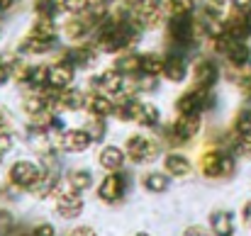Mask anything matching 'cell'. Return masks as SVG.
Listing matches in <instances>:
<instances>
[{"label":"cell","mask_w":251,"mask_h":236,"mask_svg":"<svg viewBox=\"0 0 251 236\" xmlns=\"http://www.w3.org/2000/svg\"><path fill=\"white\" fill-rule=\"evenodd\" d=\"M200 168L207 178H229L234 173V158L229 156L227 151H207L202 161H200Z\"/></svg>","instance_id":"cell-1"},{"label":"cell","mask_w":251,"mask_h":236,"mask_svg":"<svg viewBox=\"0 0 251 236\" xmlns=\"http://www.w3.org/2000/svg\"><path fill=\"white\" fill-rule=\"evenodd\" d=\"M125 151L134 163H149V161H154L159 156V146L147 137H129Z\"/></svg>","instance_id":"cell-2"},{"label":"cell","mask_w":251,"mask_h":236,"mask_svg":"<svg viewBox=\"0 0 251 236\" xmlns=\"http://www.w3.org/2000/svg\"><path fill=\"white\" fill-rule=\"evenodd\" d=\"M39 175H42V170L32 163V161H17V163H12V168H10V180L17 185V188H32L37 180H39Z\"/></svg>","instance_id":"cell-3"},{"label":"cell","mask_w":251,"mask_h":236,"mask_svg":"<svg viewBox=\"0 0 251 236\" xmlns=\"http://www.w3.org/2000/svg\"><path fill=\"white\" fill-rule=\"evenodd\" d=\"M161 20V7L159 2L154 0H139V5L134 7V15H132V24L139 29V27H154L159 24Z\"/></svg>","instance_id":"cell-4"},{"label":"cell","mask_w":251,"mask_h":236,"mask_svg":"<svg viewBox=\"0 0 251 236\" xmlns=\"http://www.w3.org/2000/svg\"><path fill=\"white\" fill-rule=\"evenodd\" d=\"M56 212H59L61 217H66V219L78 217V214L83 212V197L78 195V190L69 188V190L59 192V197H56Z\"/></svg>","instance_id":"cell-5"},{"label":"cell","mask_w":251,"mask_h":236,"mask_svg":"<svg viewBox=\"0 0 251 236\" xmlns=\"http://www.w3.org/2000/svg\"><path fill=\"white\" fill-rule=\"evenodd\" d=\"M168 34H171V39L188 44L195 34V22L190 20V15H173L168 22Z\"/></svg>","instance_id":"cell-6"},{"label":"cell","mask_w":251,"mask_h":236,"mask_svg":"<svg viewBox=\"0 0 251 236\" xmlns=\"http://www.w3.org/2000/svg\"><path fill=\"white\" fill-rule=\"evenodd\" d=\"M93 85L102 93V95H117L125 88V76L115 69V71H102L98 78H93Z\"/></svg>","instance_id":"cell-7"},{"label":"cell","mask_w":251,"mask_h":236,"mask_svg":"<svg viewBox=\"0 0 251 236\" xmlns=\"http://www.w3.org/2000/svg\"><path fill=\"white\" fill-rule=\"evenodd\" d=\"M93 144V137L88 129H69L64 137H61V146L71 154H81L88 146Z\"/></svg>","instance_id":"cell-8"},{"label":"cell","mask_w":251,"mask_h":236,"mask_svg":"<svg viewBox=\"0 0 251 236\" xmlns=\"http://www.w3.org/2000/svg\"><path fill=\"white\" fill-rule=\"evenodd\" d=\"M122 192H125V180L117 173H110L98 188V197L105 202H117L122 197Z\"/></svg>","instance_id":"cell-9"},{"label":"cell","mask_w":251,"mask_h":236,"mask_svg":"<svg viewBox=\"0 0 251 236\" xmlns=\"http://www.w3.org/2000/svg\"><path fill=\"white\" fill-rule=\"evenodd\" d=\"M210 229L215 236H234V217L227 210H217L210 214Z\"/></svg>","instance_id":"cell-10"},{"label":"cell","mask_w":251,"mask_h":236,"mask_svg":"<svg viewBox=\"0 0 251 236\" xmlns=\"http://www.w3.org/2000/svg\"><path fill=\"white\" fill-rule=\"evenodd\" d=\"M225 56H227V61L234 64V66H239V64H249L251 61V49H249V44H247L244 39H232V37H229L227 49H225Z\"/></svg>","instance_id":"cell-11"},{"label":"cell","mask_w":251,"mask_h":236,"mask_svg":"<svg viewBox=\"0 0 251 236\" xmlns=\"http://www.w3.org/2000/svg\"><path fill=\"white\" fill-rule=\"evenodd\" d=\"M193 76H195V83H198L200 90H207L217 80V66L212 61H198L195 69H193Z\"/></svg>","instance_id":"cell-12"},{"label":"cell","mask_w":251,"mask_h":236,"mask_svg":"<svg viewBox=\"0 0 251 236\" xmlns=\"http://www.w3.org/2000/svg\"><path fill=\"white\" fill-rule=\"evenodd\" d=\"M205 90H188L178 102H176V107H178V112L180 115H195V112H200V107L205 105Z\"/></svg>","instance_id":"cell-13"},{"label":"cell","mask_w":251,"mask_h":236,"mask_svg":"<svg viewBox=\"0 0 251 236\" xmlns=\"http://www.w3.org/2000/svg\"><path fill=\"white\" fill-rule=\"evenodd\" d=\"M200 124H202V119H200L198 112L195 115H180L176 127H173V132H176L178 139H190V137H195L200 132Z\"/></svg>","instance_id":"cell-14"},{"label":"cell","mask_w":251,"mask_h":236,"mask_svg":"<svg viewBox=\"0 0 251 236\" xmlns=\"http://www.w3.org/2000/svg\"><path fill=\"white\" fill-rule=\"evenodd\" d=\"M71 83H74V64L61 61V64L51 66V78H49V85H51V88L66 90Z\"/></svg>","instance_id":"cell-15"},{"label":"cell","mask_w":251,"mask_h":236,"mask_svg":"<svg viewBox=\"0 0 251 236\" xmlns=\"http://www.w3.org/2000/svg\"><path fill=\"white\" fill-rule=\"evenodd\" d=\"M85 107H88V112H90V115H95V117H100V119L115 112V105H112V102H110V97H107V95H102V93H93V95L85 100Z\"/></svg>","instance_id":"cell-16"},{"label":"cell","mask_w":251,"mask_h":236,"mask_svg":"<svg viewBox=\"0 0 251 236\" xmlns=\"http://www.w3.org/2000/svg\"><path fill=\"white\" fill-rule=\"evenodd\" d=\"M32 37H39V39H47V42H54L56 39V24L49 15H37L34 24H32Z\"/></svg>","instance_id":"cell-17"},{"label":"cell","mask_w":251,"mask_h":236,"mask_svg":"<svg viewBox=\"0 0 251 236\" xmlns=\"http://www.w3.org/2000/svg\"><path fill=\"white\" fill-rule=\"evenodd\" d=\"M100 165L102 168H107V170H117V168H122V163H125V151L122 149H117V146H105L102 151H100Z\"/></svg>","instance_id":"cell-18"},{"label":"cell","mask_w":251,"mask_h":236,"mask_svg":"<svg viewBox=\"0 0 251 236\" xmlns=\"http://www.w3.org/2000/svg\"><path fill=\"white\" fill-rule=\"evenodd\" d=\"M164 168H166L168 175H176V178H183L190 173V161L180 154H168L164 161Z\"/></svg>","instance_id":"cell-19"},{"label":"cell","mask_w":251,"mask_h":236,"mask_svg":"<svg viewBox=\"0 0 251 236\" xmlns=\"http://www.w3.org/2000/svg\"><path fill=\"white\" fill-rule=\"evenodd\" d=\"M56 173H49V170H44L42 175H39V180L29 188V192L32 195H37V197H47V195H51L54 190H56Z\"/></svg>","instance_id":"cell-20"},{"label":"cell","mask_w":251,"mask_h":236,"mask_svg":"<svg viewBox=\"0 0 251 236\" xmlns=\"http://www.w3.org/2000/svg\"><path fill=\"white\" fill-rule=\"evenodd\" d=\"M98 61V54H95V49H90V47H76V49H71L69 51V64H74V66H93Z\"/></svg>","instance_id":"cell-21"},{"label":"cell","mask_w":251,"mask_h":236,"mask_svg":"<svg viewBox=\"0 0 251 236\" xmlns=\"http://www.w3.org/2000/svg\"><path fill=\"white\" fill-rule=\"evenodd\" d=\"M49 100H47V95L44 93H32V95H27L25 97V110L29 112V115H47V110H49Z\"/></svg>","instance_id":"cell-22"},{"label":"cell","mask_w":251,"mask_h":236,"mask_svg":"<svg viewBox=\"0 0 251 236\" xmlns=\"http://www.w3.org/2000/svg\"><path fill=\"white\" fill-rule=\"evenodd\" d=\"M227 78L232 80V83H237V85H242V88H247V85L251 83V61L249 64H239V66L229 64V69H227Z\"/></svg>","instance_id":"cell-23"},{"label":"cell","mask_w":251,"mask_h":236,"mask_svg":"<svg viewBox=\"0 0 251 236\" xmlns=\"http://www.w3.org/2000/svg\"><path fill=\"white\" fill-rule=\"evenodd\" d=\"M85 100H88V97H85L81 90H76V88H66V90H61L59 105L66 107V110H78V107H83Z\"/></svg>","instance_id":"cell-24"},{"label":"cell","mask_w":251,"mask_h":236,"mask_svg":"<svg viewBox=\"0 0 251 236\" xmlns=\"http://www.w3.org/2000/svg\"><path fill=\"white\" fill-rule=\"evenodd\" d=\"M164 69H166V61L159 54H144L142 56V73L159 76V73H164Z\"/></svg>","instance_id":"cell-25"},{"label":"cell","mask_w":251,"mask_h":236,"mask_svg":"<svg viewBox=\"0 0 251 236\" xmlns=\"http://www.w3.org/2000/svg\"><path fill=\"white\" fill-rule=\"evenodd\" d=\"M159 110H156V105H149V102H142V107H139V112H137V122L142 124V127H156L159 124Z\"/></svg>","instance_id":"cell-26"},{"label":"cell","mask_w":251,"mask_h":236,"mask_svg":"<svg viewBox=\"0 0 251 236\" xmlns=\"http://www.w3.org/2000/svg\"><path fill=\"white\" fill-rule=\"evenodd\" d=\"M164 76H166L168 80H173V83H180V80L185 78V64H183V59H178V56H171V59H166Z\"/></svg>","instance_id":"cell-27"},{"label":"cell","mask_w":251,"mask_h":236,"mask_svg":"<svg viewBox=\"0 0 251 236\" xmlns=\"http://www.w3.org/2000/svg\"><path fill=\"white\" fill-rule=\"evenodd\" d=\"M117 71L125 76V73H137V71H142V56H137V54H125L122 59H117Z\"/></svg>","instance_id":"cell-28"},{"label":"cell","mask_w":251,"mask_h":236,"mask_svg":"<svg viewBox=\"0 0 251 236\" xmlns=\"http://www.w3.org/2000/svg\"><path fill=\"white\" fill-rule=\"evenodd\" d=\"M139 107H142V102H137V100H132V97H127V100H122L117 107H115V115L120 117V119H137V112H139Z\"/></svg>","instance_id":"cell-29"},{"label":"cell","mask_w":251,"mask_h":236,"mask_svg":"<svg viewBox=\"0 0 251 236\" xmlns=\"http://www.w3.org/2000/svg\"><path fill=\"white\" fill-rule=\"evenodd\" d=\"M64 7H66V0H34L37 15H49V17H54V15L61 12Z\"/></svg>","instance_id":"cell-30"},{"label":"cell","mask_w":251,"mask_h":236,"mask_svg":"<svg viewBox=\"0 0 251 236\" xmlns=\"http://www.w3.org/2000/svg\"><path fill=\"white\" fill-rule=\"evenodd\" d=\"M54 42H47V39H39V37H27L20 47H22V51H27V54H44V51H49V47H51Z\"/></svg>","instance_id":"cell-31"},{"label":"cell","mask_w":251,"mask_h":236,"mask_svg":"<svg viewBox=\"0 0 251 236\" xmlns=\"http://www.w3.org/2000/svg\"><path fill=\"white\" fill-rule=\"evenodd\" d=\"M144 188L151 190V192H164L168 188V178L164 173H149V175L144 178Z\"/></svg>","instance_id":"cell-32"},{"label":"cell","mask_w":251,"mask_h":236,"mask_svg":"<svg viewBox=\"0 0 251 236\" xmlns=\"http://www.w3.org/2000/svg\"><path fill=\"white\" fill-rule=\"evenodd\" d=\"M234 132L237 134H251V107H244L234 117Z\"/></svg>","instance_id":"cell-33"},{"label":"cell","mask_w":251,"mask_h":236,"mask_svg":"<svg viewBox=\"0 0 251 236\" xmlns=\"http://www.w3.org/2000/svg\"><path fill=\"white\" fill-rule=\"evenodd\" d=\"M88 27H90V22L88 20H71L69 24H66V34L71 37V39H83L85 34H88Z\"/></svg>","instance_id":"cell-34"},{"label":"cell","mask_w":251,"mask_h":236,"mask_svg":"<svg viewBox=\"0 0 251 236\" xmlns=\"http://www.w3.org/2000/svg\"><path fill=\"white\" fill-rule=\"evenodd\" d=\"M69 183H71L74 190H88L90 183H93V175H90L88 170H74V173L69 175Z\"/></svg>","instance_id":"cell-35"},{"label":"cell","mask_w":251,"mask_h":236,"mask_svg":"<svg viewBox=\"0 0 251 236\" xmlns=\"http://www.w3.org/2000/svg\"><path fill=\"white\" fill-rule=\"evenodd\" d=\"M49 78H51V69H47V66H34L29 83H32L34 88H44V85H49Z\"/></svg>","instance_id":"cell-36"},{"label":"cell","mask_w":251,"mask_h":236,"mask_svg":"<svg viewBox=\"0 0 251 236\" xmlns=\"http://www.w3.org/2000/svg\"><path fill=\"white\" fill-rule=\"evenodd\" d=\"M171 15H190L193 12V0H168Z\"/></svg>","instance_id":"cell-37"},{"label":"cell","mask_w":251,"mask_h":236,"mask_svg":"<svg viewBox=\"0 0 251 236\" xmlns=\"http://www.w3.org/2000/svg\"><path fill=\"white\" fill-rule=\"evenodd\" d=\"M234 149H237V154H239V156L251 158V134H237Z\"/></svg>","instance_id":"cell-38"},{"label":"cell","mask_w":251,"mask_h":236,"mask_svg":"<svg viewBox=\"0 0 251 236\" xmlns=\"http://www.w3.org/2000/svg\"><path fill=\"white\" fill-rule=\"evenodd\" d=\"M10 149H12V137L5 134V132H0V154H7Z\"/></svg>","instance_id":"cell-39"},{"label":"cell","mask_w":251,"mask_h":236,"mask_svg":"<svg viewBox=\"0 0 251 236\" xmlns=\"http://www.w3.org/2000/svg\"><path fill=\"white\" fill-rule=\"evenodd\" d=\"M88 7V0H66V10H74V12H81Z\"/></svg>","instance_id":"cell-40"},{"label":"cell","mask_w":251,"mask_h":236,"mask_svg":"<svg viewBox=\"0 0 251 236\" xmlns=\"http://www.w3.org/2000/svg\"><path fill=\"white\" fill-rule=\"evenodd\" d=\"M10 224H12V217H10L5 210H0V234H5V232L10 229Z\"/></svg>","instance_id":"cell-41"},{"label":"cell","mask_w":251,"mask_h":236,"mask_svg":"<svg viewBox=\"0 0 251 236\" xmlns=\"http://www.w3.org/2000/svg\"><path fill=\"white\" fill-rule=\"evenodd\" d=\"M88 132H90V137H93V139H102V137H105V124L95 122V124H93Z\"/></svg>","instance_id":"cell-42"},{"label":"cell","mask_w":251,"mask_h":236,"mask_svg":"<svg viewBox=\"0 0 251 236\" xmlns=\"http://www.w3.org/2000/svg\"><path fill=\"white\" fill-rule=\"evenodd\" d=\"M32 236H54V227L51 224H39Z\"/></svg>","instance_id":"cell-43"},{"label":"cell","mask_w":251,"mask_h":236,"mask_svg":"<svg viewBox=\"0 0 251 236\" xmlns=\"http://www.w3.org/2000/svg\"><path fill=\"white\" fill-rule=\"evenodd\" d=\"M232 5H234L237 12H249L251 10V0H232Z\"/></svg>","instance_id":"cell-44"},{"label":"cell","mask_w":251,"mask_h":236,"mask_svg":"<svg viewBox=\"0 0 251 236\" xmlns=\"http://www.w3.org/2000/svg\"><path fill=\"white\" fill-rule=\"evenodd\" d=\"M183 236H210L202 227H188L185 232H183Z\"/></svg>","instance_id":"cell-45"},{"label":"cell","mask_w":251,"mask_h":236,"mask_svg":"<svg viewBox=\"0 0 251 236\" xmlns=\"http://www.w3.org/2000/svg\"><path fill=\"white\" fill-rule=\"evenodd\" d=\"M69 236H95V232H93L90 227H76Z\"/></svg>","instance_id":"cell-46"},{"label":"cell","mask_w":251,"mask_h":236,"mask_svg":"<svg viewBox=\"0 0 251 236\" xmlns=\"http://www.w3.org/2000/svg\"><path fill=\"white\" fill-rule=\"evenodd\" d=\"M242 217H244V224L251 229V200L244 205V210H242Z\"/></svg>","instance_id":"cell-47"},{"label":"cell","mask_w":251,"mask_h":236,"mask_svg":"<svg viewBox=\"0 0 251 236\" xmlns=\"http://www.w3.org/2000/svg\"><path fill=\"white\" fill-rule=\"evenodd\" d=\"M10 73H12V71H10V66H5V64H0V85H2L5 80L10 78Z\"/></svg>","instance_id":"cell-48"},{"label":"cell","mask_w":251,"mask_h":236,"mask_svg":"<svg viewBox=\"0 0 251 236\" xmlns=\"http://www.w3.org/2000/svg\"><path fill=\"white\" fill-rule=\"evenodd\" d=\"M244 20H247V29H249V34H251V10L244 12Z\"/></svg>","instance_id":"cell-49"},{"label":"cell","mask_w":251,"mask_h":236,"mask_svg":"<svg viewBox=\"0 0 251 236\" xmlns=\"http://www.w3.org/2000/svg\"><path fill=\"white\" fill-rule=\"evenodd\" d=\"M12 2H15V0H0V10H7Z\"/></svg>","instance_id":"cell-50"},{"label":"cell","mask_w":251,"mask_h":236,"mask_svg":"<svg viewBox=\"0 0 251 236\" xmlns=\"http://www.w3.org/2000/svg\"><path fill=\"white\" fill-rule=\"evenodd\" d=\"M247 95H249V100H251V83L247 85Z\"/></svg>","instance_id":"cell-51"},{"label":"cell","mask_w":251,"mask_h":236,"mask_svg":"<svg viewBox=\"0 0 251 236\" xmlns=\"http://www.w3.org/2000/svg\"><path fill=\"white\" fill-rule=\"evenodd\" d=\"M134 236H149V234H147V232H137Z\"/></svg>","instance_id":"cell-52"},{"label":"cell","mask_w":251,"mask_h":236,"mask_svg":"<svg viewBox=\"0 0 251 236\" xmlns=\"http://www.w3.org/2000/svg\"><path fill=\"white\" fill-rule=\"evenodd\" d=\"M100 2H102V5H105V2H115V0H100Z\"/></svg>","instance_id":"cell-53"},{"label":"cell","mask_w":251,"mask_h":236,"mask_svg":"<svg viewBox=\"0 0 251 236\" xmlns=\"http://www.w3.org/2000/svg\"><path fill=\"white\" fill-rule=\"evenodd\" d=\"M0 127H2V117H0Z\"/></svg>","instance_id":"cell-54"},{"label":"cell","mask_w":251,"mask_h":236,"mask_svg":"<svg viewBox=\"0 0 251 236\" xmlns=\"http://www.w3.org/2000/svg\"><path fill=\"white\" fill-rule=\"evenodd\" d=\"M154 2H159V0H154Z\"/></svg>","instance_id":"cell-55"},{"label":"cell","mask_w":251,"mask_h":236,"mask_svg":"<svg viewBox=\"0 0 251 236\" xmlns=\"http://www.w3.org/2000/svg\"><path fill=\"white\" fill-rule=\"evenodd\" d=\"M0 158H2V154H0Z\"/></svg>","instance_id":"cell-56"}]
</instances>
